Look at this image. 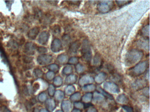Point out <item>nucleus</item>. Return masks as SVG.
<instances>
[{"mask_svg":"<svg viewBox=\"0 0 150 112\" xmlns=\"http://www.w3.org/2000/svg\"><path fill=\"white\" fill-rule=\"evenodd\" d=\"M143 51L138 49H132L128 52L125 56V61L128 66L137 64L144 56Z\"/></svg>","mask_w":150,"mask_h":112,"instance_id":"obj_1","label":"nucleus"},{"mask_svg":"<svg viewBox=\"0 0 150 112\" xmlns=\"http://www.w3.org/2000/svg\"><path fill=\"white\" fill-rule=\"evenodd\" d=\"M148 65L149 64L147 61L139 62L129 70V74L133 76H139L146 71Z\"/></svg>","mask_w":150,"mask_h":112,"instance_id":"obj_2","label":"nucleus"},{"mask_svg":"<svg viewBox=\"0 0 150 112\" xmlns=\"http://www.w3.org/2000/svg\"><path fill=\"white\" fill-rule=\"evenodd\" d=\"M81 54L85 61L90 62L92 59V53L89 42L88 40H84L82 43L81 48Z\"/></svg>","mask_w":150,"mask_h":112,"instance_id":"obj_3","label":"nucleus"},{"mask_svg":"<svg viewBox=\"0 0 150 112\" xmlns=\"http://www.w3.org/2000/svg\"><path fill=\"white\" fill-rule=\"evenodd\" d=\"M114 6V1H100L97 4L98 11L102 13L109 12Z\"/></svg>","mask_w":150,"mask_h":112,"instance_id":"obj_4","label":"nucleus"},{"mask_svg":"<svg viewBox=\"0 0 150 112\" xmlns=\"http://www.w3.org/2000/svg\"><path fill=\"white\" fill-rule=\"evenodd\" d=\"M53 57L50 54H42L37 58V62L41 65H45L50 64L52 61Z\"/></svg>","mask_w":150,"mask_h":112,"instance_id":"obj_5","label":"nucleus"},{"mask_svg":"<svg viewBox=\"0 0 150 112\" xmlns=\"http://www.w3.org/2000/svg\"><path fill=\"white\" fill-rule=\"evenodd\" d=\"M103 87L105 90L113 94L117 93L120 91L118 86L113 82H105L103 85Z\"/></svg>","mask_w":150,"mask_h":112,"instance_id":"obj_6","label":"nucleus"},{"mask_svg":"<svg viewBox=\"0 0 150 112\" xmlns=\"http://www.w3.org/2000/svg\"><path fill=\"white\" fill-rule=\"evenodd\" d=\"M62 42L59 38H55L52 41L51 46V49L53 52L57 53L59 52L62 50Z\"/></svg>","mask_w":150,"mask_h":112,"instance_id":"obj_7","label":"nucleus"},{"mask_svg":"<svg viewBox=\"0 0 150 112\" xmlns=\"http://www.w3.org/2000/svg\"><path fill=\"white\" fill-rule=\"evenodd\" d=\"M36 49V45L33 43H28L24 47V52L28 55H33L35 54Z\"/></svg>","mask_w":150,"mask_h":112,"instance_id":"obj_8","label":"nucleus"},{"mask_svg":"<svg viewBox=\"0 0 150 112\" xmlns=\"http://www.w3.org/2000/svg\"><path fill=\"white\" fill-rule=\"evenodd\" d=\"M50 37V33L48 32H41L38 37V43L42 45L46 44L48 43Z\"/></svg>","mask_w":150,"mask_h":112,"instance_id":"obj_9","label":"nucleus"},{"mask_svg":"<svg viewBox=\"0 0 150 112\" xmlns=\"http://www.w3.org/2000/svg\"><path fill=\"white\" fill-rule=\"evenodd\" d=\"M94 80L93 77L89 75H85L81 77L79 80V84L81 86L85 85H89V84L93 83Z\"/></svg>","mask_w":150,"mask_h":112,"instance_id":"obj_10","label":"nucleus"},{"mask_svg":"<svg viewBox=\"0 0 150 112\" xmlns=\"http://www.w3.org/2000/svg\"><path fill=\"white\" fill-rule=\"evenodd\" d=\"M81 43L79 40L74 41L69 46V51L71 53H77L79 48L80 47Z\"/></svg>","mask_w":150,"mask_h":112,"instance_id":"obj_11","label":"nucleus"},{"mask_svg":"<svg viewBox=\"0 0 150 112\" xmlns=\"http://www.w3.org/2000/svg\"><path fill=\"white\" fill-rule=\"evenodd\" d=\"M108 78V75L106 73L102 72L97 74L95 77L94 80L97 84H101L104 82Z\"/></svg>","mask_w":150,"mask_h":112,"instance_id":"obj_12","label":"nucleus"},{"mask_svg":"<svg viewBox=\"0 0 150 112\" xmlns=\"http://www.w3.org/2000/svg\"><path fill=\"white\" fill-rule=\"evenodd\" d=\"M40 31V29L38 27H36L31 29L28 33V37L31 40H35L38 35Z\"/></svg>","mask_w":150,"mask_h":112,"instance_id":"obj_13","label":"nucleus"},{"mask_svg":"<svg viewBox=\"0 0 150 112\" xmlns=\"http://www.w3.org/2000/svg\"><path fill=\"white\" fill-rule=\"evenodd\" d=\"M46 108L50 111H52L54 110L56 107L55 101L52 99H50L46 100L45 102Z\"/></svg>","mask_w":150,"mask_h":112,"instance_id":"obj_14","label":"nucleus"},{"mask_svg":"<svg viewBox=\"0 0 150 112\" xmlns=\"http://www.w3.org/2000/svg\"><path fill=\"white\" fill-rule=\"evenodd\" d=\"M77 80V76L75 74H71L66 78L65 83L68 85H71L75 83Z\"/></svg>","mask_w":150,"mask_h":112,"instance_id":"obj_15","label":"nucleus"},{"mask_svg":"<svg viewBox=\"0 0 150 112\" xmlns=\"http://www.w3.org/2000/svg\"><path fill=\"white\" fill-rule=\"evenodd\" d=\"M57 61L59 64H65L68 61V56L65 54H60L57 57Z\"/></svg>","mask_w":150,"mask_h":112,"instance_id":"obj_16","label":"nucleus"},{"mask_svg":"<svg viewBox=\"0 0 150 112\" xmlns=\"http://www.w3.org/2000/svg\"><path fill=\"white\" fill-rule=\"evenodd\" d=\"M62 108L64 112H70L71 108V103L69 101H64L62 103Z\"/></svg>","mask_w":150,"mask_h":112,"instance_id":"obj_17","label":"nucleus"},{"mask_svg":"<svg viewBox=\"0 0 150 112\" xmlns=\"http://www.w3.org/2000/svg\"><path fill=\"white\" fill-rule=\"evenodd\" d=\"M146 82L143 80H138L133 84V88L136 89L143 88L146 85Z\"/></svg>","mask_w":150,"mask_h":112,"instance_id":"obj_18","label":"nucleus"},{"mask_svg":"<svg viewBox=\"0 0 150 112\" xmlns=\"http://www.w3.org/2000/svg\"><path fill=\"white\" fill-rule=\"evenodd\" d=\"M117 101L120 104H126L129 102V99L125 94H121L117 96Z\"/></svg>","mask_w":150,"mask_h":112,"instance_id":"obj_19","label":"nucleus"},{"mask_svg":"<svg viewBox=\"0 0 150 112\" xmlns=\"http://www.w3.org/2000/svg\"><path fill=\"white\" fill-rule=\"evenodd\" d=\"M139 46L144 48L145 50H149V39L148 40L146 39H143L139 41Z\"/></svg>","mask_w":150,"mask_h":112,"instance_id":"obj_20","label":"nucleus"},{"mask_svg":"<svg viewBox=\"0 0 150 112\" xmlns=\"http://www.w3.org/2000/svg\"><path fill=\"white\" fill-rule=\"evenodd\" d=\"M55 99L59 101L62 100L64 97V92L61 90H57L55 92Z\"/></svg>","mask_w":150,"mask_h":112,"instance_id":"obj_21","label":"nucleus"},{"mask_svg":"<svg viewBox=\"0 0 150 112\" xmlns=\"http://www.w3.org/2000/svg\"><path fill=\"white\" fill-rule=\"evenodd\" d=\"M93 99L95 101L100 102L102 101L104 99V96L98 92H95L93 95Z\"/></svg>","mask_w":150,"mask_h":112,"instance_id":"obj_22","label":"nucleus"},{"mask_svg":"<svg viewBox=\"0 0 150 112\" xmlns=\"http://www.w3.org/2000/svg\"><path fill=\"white\" fill-rule=\"evenodd\" d=\"M96 88V87L94 85L89 84L83 87L82 90L86 92H91L94 91Z\"/></svg>","mask_w":150,"mask_h":112,"instance_id":"obj_23","label":"nucleus"},{"mask_svg":"<svg viewBox=\"0 0 150 112\" xmlns=\"http://www.w3.org/2000/svg\"><path fill=\"white\" fill-rule=\"evenodd\" d=\"M75 91V87L72 85H70L65 89V92L67 95H71L74 93Z\"/></svg>","mask_w":150,"mask_h":112,"instance_id":"obj_24","label":"nucleus"},{"mask_svg":"<svg viewBox=\"0 0 150 112\" xmlns=\"http://www.w3.org/2000/svg\"><path fill=\"white\" fill-rule=\"evenodd\" d=\"M73 72V67L71 66H67L63 68L62 73L64 75H70Z\"/></svg>","mask_w":150,"mask_h":112,"instance_id":"obj_25","label":"nucleus"},{"mask_svg":"<svg viewBox=\"0 0 150 112\" xmlns=\"http://www.w3.org/2000/svg\"><path fill=\"white\" fill-rule=\"evenodd\" d=\"M93 97V94L92 93H88L82 97V100L84 102L88 103L92 100Z\"/></svg>","mask_w":150,"mask_h":112,"instance_id":"obj_26","label":"nucleus"},{"mask_svg":"<svg viewBox=\"0 0 150 112\" xmlns=\"http://www.w3.org/2000/svg\"><path fill=\"white\" fill-rule=\"evenodd\" d=\"M142 34L144 35V36L149 37L150 35V26L149 24L145 25L143 27L141 31Z\"/></svg>","mask_w":150,"mask_h":112,"instance_id":"obj_27","label":"nucleus"},{"mask_svg":"<svg viewBox=\"0 0 150 112\" xmlns=\"http://www.w3.org/2000/svg\"><path fill=\"white\" fill-rule=\"evenodd\" d=\"M53 83L56 86H60L63 84V79L60 76H57L54 78Z\"/></svg>","mask_w":150,"mask_h":112,"instance_id":"obj_28","label":"nucleus"},{"mask_svg":"<svg viewBox=\"0 0 150 112\" xmlns=\"http://www.w3.org/2000/svg\"><path fill=\"white\" fill-rule=\"evenodd\" d=\"M101 63V58L99 54H96L93 59V64L96 66L100 65Z\"/></svg>","mask_w":150,"mask_h":112,"instance_id":"obj_29","label":"nucleus"},{"mask_svg":"<svg viewBox=\"0 0 150 112\" xmlns=\"http://www.w3.org/2000/svg\"><path fill=\"white\" fill-rule=\"evenodd\" d=\"M81 98V95L80 93L76 92L71 96L70 99L72 101L77 102L80 100Z\"/></svg>","mask_w":150,"mask_h":112,"instance_id":"obj_30","label":"nucleus"},{"mask_svg":"<svg viewBox=\"0 0 150 112\" xmlns=\"http://www.w3.org/2000/svg\"><path fill=\"white\" fill-rule=\"evenodd\" d=\"M48 68L51 71L55 72L58 71L59 69V67L58 65L57 64H52L48 66Z\"/></svg>","mask_w":150,"mask_h":112,"instance_id":"obj_31","label":"nucleus"},{"mask_svg":"<svg viewBox=\"0 0 150 112\" xmlns=\"http://www.w3.org/2000/svg\"><path fill=\"white\" fill-rule=\"evenodd\" d=\"M75 69L77 73L81 74L85 71V67L83 65L81 64H77L75 66Z\"/></svg>","mask_w":150,"mask_h":112,"instance_id":"obj_32","label":"nucleus"},{"mask_svg":"<svg viewBox=\"0 0 150 112\" xmlns=\"http://www.w3.org/2000/svg\"><path fill=\"white\" fill-rule=\"evenodd\" d=\"M48 93L49 95L50 96H53L55 94V86L52 84H51L49 85V88H48Z\"/></svg>","mask_w":150,"mask_h":112,"instance_id":"obj_33","label":"nucleus"},{"mask_svg":"<svg viewBox=\"0 0 150 112\" xmlns=\"http://www.w3.org/2000/svg\"><path fill=\"white\" fill-rule=\"evenodd\" d=\"M68 63L70 64H77L79 62V58L76 57H72L68 59Z\"/></svg>","mask_w":150,"mask_h":112,"instance_id":"obj_34","label":"nucleus"},{"mask_svg":"<svg viewBox=\"0 0 150 112\" xmlns=\"http://www.w3.org/2000/svg\"><path fill=\"white\" fill-rule=\"evenodd\" d=\"M34 74L36 78H41L43 76L42 71L39 68H36L34 70Z\"/></svg>","mask_w":150,"mask_h":112,"instance_id":"obj_35","label":"nucleus"},{"mask_svg":"<svg viewBox=\"0 0 150 112\" xmlns=\"http://www.w3.org/2000/svg\"><path fill=\"white\" fill-rule=\"evenodd\" d=\"M47 98V96L45 92H42L39 95H38V100L41 102H44L46 101Z\"/></svg>","mask_w":150,"mask_h":112,"instance_id":"obj_36","label":"nucleus"},{"mask_svg":"<svg viewBox=\"0 0 150 112\" xmlns=\"http://www.w3.org/2000/svg\"><path fill=\"white\" fill-rule=\"evenodd\" d=\"M98 90H99V91L100 92L102 93L103 95L104 96H105V97H107V98H109V99H113V97L112 95L110 94H109L107 93V92H105V91L103 90L102 88H98Z\"/></svg>","mask_w":150,"mask_h":112,"instance_id":"obj_37","label":"nucleus"},{"mask_svg":"<svg viewBox=\"0 0 150 112\" xmlns=\"http://www.w3.org/2000/svg\"><path fill=\"white\" fill-rule=\"evenodd\" d=\"M55 75V73L51 71H50L48 72L47 74H46V77L47 79L51 80L54 78Z\"/></svg>","mask_w":150,"mask_h":112,"instance_id":"obj_38","label":"nucleus"},{"mask_svg":"<svg viewBox=\"0 0 150 112\" xmlns=\"http://www.w3.org/2000/svg\"><path fill=\"white\" fill-rule=\"evenodd\" d=\"M62 40L65 45H67L71 41V38L68 35H65L62 37Z\"/></svg>","mask_w":150,"mask_h":112,"instance_id":"obj_39","label":"nucleus"},{"mask_svg":"<svg viewBox=\"0 0 150 112\" xmlns=\"http://www.w3.org/2000/svg\"><path fill=\"white\" fill-rule=\"evenodd\" d=\"M117 4L119 7H122L124 5H126V4H128L129 3L131 2V1H116Z\"/></svg>","mask_w":150,"mask_h":112,"instance_id":"obj_40","label":"nucleus"},{"mask_svg":"<svg viewBox=\"0 0 150 112\" xmlns=\"http://www.w3.org/2000/svg\"><path fill=\"white\" fill-rule=\"evenodd\" d=\"M37 51L39 53H42V54H45L48 51L47 48L42 46H40L37 48Z\"/></svg>","mask_w":150,"mask_h":112,"instance_id":"obj_41","label":"nucleus"},{"mask_svg":"<svg viewBox=\"0 0 150 112\" xmlns=\"http://www.w3.org/2000/svg\"><path fill=\"white\" fill-rule=\"evenodd\" d=\"M61 30H60V28L58 25H56L53 27V32L55 35H58L60 33Z\"/></svg>","mask_w":150,"mask_h":112,"instance_id":"obj_42","label":"nucleus"},{"mask_svg":"<svg viewBox=\"0 0 150 112\" xmlns=\"http://www.w3.org/2000/svg\"><path fill=\"white\" fill-rule=\"evenodd\" d=\"M75 107L78 108H84V104L80 102H75L74 103Z\"/></svg>","mask_w":150,"mask_h":112,"instance_id":"obj_43","label":"nucleus"},{"mask_svg":"<svg viewBox=\"0 0 150 112\" xmlns=\"http://www.w3.org/2000/svg\"><path fill=\"white\" fill-rule=\"evenodd\" d=\"M122 108L127 112H133L132 108L129 106H122Z\"/></svg>","mask_w":150,"mask_h":112,"instance_id":"obj_44","label":"nucleus"},{"mask_svg":"<svg viewBox=\"0 0 150 112\" xmlns=\"http://www.w3.org/2000/svg\"><path fill=\"white\" fill-rule=\"evenodd\" d=\"M143 94L144 95L146 96H149V88L148 87L145 88L143 89Z\"/></svg>","mask_w":150,"mask_h":112,"instance_id":"obj_45","label":"nucleus"},{"mask_svg":"<svg viewBox=\"0 0 150 112\" xmlns=\"http://www.w3.org/2000/svg\"><path fill=\"white\" fill-rule=\"evenodd\" d=\"M23 60H24V62L25 63H30L33 60H32V58L30 57H26L24 58Z\"/></svg>","mask_w":150,"mask_h":112,"instance_id":"obj_46","label":"nucleus"},{"mask_svg":"<svg viewBox=\"0 0 150 112\" xmlns=\"http://www.w3.org/2000/svg\"><path fill=\"white\" fill-rule=\"evenodd\" d=\"M69 3H71V4H74V5H79L80 4V3L81 2V1H68Z\"/></svg>","mask_w":150,"mask_h":112,"instance_id":"obj_47","label":"nucleus"},{"mask_svg":"<svg viewBox=\"0 0 150 112\" xmlns=\"http://www.w3.org/2000/svg\"><path fill=\"white\" fill-rule=\"evenodd\" d=\"M2 112H12L6 106H3L1 108Z\"/></svg>","mask_w":150,"mask_h":112,"instance_id":"obj_48","label":"nucleus"},{"mask_svg":"<svg viewBox=\"0 0 150 112\" xmlns=\"http://www.w3.org/2000/svg\"><path fill=\"white\" fill-rule=\"evenodd\" d=\"M86 112H98V111L96 108H91L88 109Z\"/></svg>","mask_w":150,"mask_h":112,"instance_id":"obj_49","label":"nucleus"},{"mask_svg":"<svg viewBox=\"0 0 150 112\" xmlns=\"http://www.w3.org/2000/svg\"><path fill=\"white\" fill-rule=\"evenodd\" d=\"M91 106H93V105L89 103H87L86 104H84V107L85 108H87Z\"/></svg>","mask_w":150,"mask_h":112,"instance_id":"obj_50","label":"nucleus"},{"mask_svg":"<svg viewBox=\"0 0 150 112\" xmlns=\"http://www.w3.org/2000/svg\"><path fill=\"white\" fill-rule=\"evenodd\" d=\"M6 3H7V4H6L7 5V7L8 8H11V5H12V4H9L8 3V1H6Z\"/></svg>","mask_w":150,"mask_h":112,"instance_id":"obj_51","label":"nucleus"},{"mask_svg":"<svg viewBox=\"0 0 150 112\" xmlns=\"http://www.w3.org/2000/svg\"><path fill=\"white\" fill-rule=\"evenodd\" d=\"M40 112H49V111L46 110V109H45V108H42V109L40 110Z\"/></svg>","mask_w":150,"mask_h":112,"instance_id":"obj_52","label":"nucleus"},{"mask_svg":"<svg viewBox=\"0 0 150 112\" xmlns=\"http://www.w3.org/2000/svg\"><path fill=\"white\" fill-rule=\"evenodd\" d=\"M72 112H81V111H80L79 110H78V109H74V110H73Z\"/></svg>","mask_w":150,"mask_h":112,"instance_id":"obj_53","label":"nucleus"},{"mask_svg":"<svg viewBox=\"0 0 150 112\" xmlns=\"http://www.w3.org/2000/svg\"><path fill=\"white\" fill-rule=\"evenodd\" d=\"M56 112H63V111H61V110H57V111H56Z\"/></svg>","mask_w":150,"mask_h":112,"instance_id":"obj_54","label":"nucleus"}]
</instances>
